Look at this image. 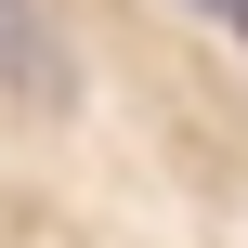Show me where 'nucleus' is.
<instances>
[{
    "instance_id": "f257e3e1",
    "label": "nucleus",
    "mask_w": 248,
    "mask_h": 248,
    "mask_svg": "<svg viewBox=\"0 0 248 248\" xmlns=\"http://www.w3.org/2000/svg\"><path fill=\"white\" fill-rule=\"evenodd\" d=\"M0 78L13 92H52V13L39 0H0Z\"/></svg>"
},
{
    "instance_id": "f03ea898",
    "label": "nucleus",
    "mask_w": 248,
    "mask_h": 248,
    "mask_svg": "<svg viewBox=\"0 0 248 248\" xmlns=\"http://www.w3.org/2000/svg\"><path fill=\"white\" fill-rule=\"evenodd\" d=\"M196 13H222V26H248V0H196Z\"/></svg>"
}]
</instances>
